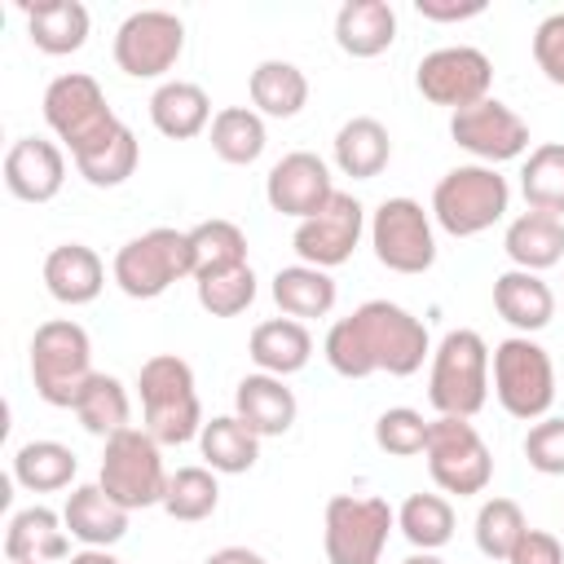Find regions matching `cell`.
<instances>
[{
	"label": "cell",
	"instance_id": "obj_1",
	"mask_svg": "<svg viewBox=\"0 0 564 564\" xmlns=\"http://www.w3.org/2000/svg\"><path fill=\"white\" fill-rule=\"evenodd\" d=\"M322 352L330 370L344 379H366L379 370L392 379H405L423 366V357H432V339L410 308L392 300H366L361 308H352L326 330Z\"/></svg>",
	"mask_w": 564,
	"mask_h": 564
},
{
	"label": "cell",
	"instance_id": "obj_2",
	"mask_svg": "<svg viewBox=\"0 0 564 564\" xmlns=\"http://www.w3.org/2000/svg\"><path fill=\"white\" fill-rule=\"evenodd\" d=\"M137 392H141V414L145 432L159 445H185L198 441L203 432V405L194 388V370L176 352H154L137 370Z\"/></svg>",
	"mask_w": 564,
	"mask_h": 564
},
{
	"label": "cell",
	"instance_id": "obj_3",
	"mask_svg": "<svg viewBox=\"0 0 564 564\" xmlns=\"http://www.w3.org/2000/svg\"><path fill=\"white\" fill-rule=\"evenodd\" d=\"M511 207V185L498 176V167L485 163H458L449 167L432 189V220L454 238H476L494 229Z\"/></svg>",
	"mask_w": 564,
	"mask_h": 564
},
{
	"label": "cell",
	"instance_id": "obj_4",
	"mask_svg": "<svg viewBox=\"0 0 564 564\" xmlns=\"http://www.w3.org/2000/svg\"><path fill=\"white\" fill-rule=\"evenodd\" d=\"M93 339L79 322L70 317H53L44 326H35L31 335V383L35 397L57 405V410H75L84 383L93 379Z\"/></svg>",
	"mask_w": 564,
	"mask_h": 564
},
{
	"label": "cell",
	"instance_id": "obj_5",
	"mask_svg": "<svg viewBox=\"0 0 564 564\" xmlns=\"http://www.w3.org/2000/svg\"><path fill=\"white\" fill-rule=\"evenodd\" d=\"M427 401L445 419H471L489 401V344L476 330H449L432 348Z\"/></svg>",
	"mask_w": 564,
	"mask_h": 564
},
{
	"label": "cell",
	"instance_id": "obj_6",
	"mask_svg": "<svg viewBox=\"0 0 564 564\" xmlns=\"http://www.w3.org/2000/svg\"><path fill=\"white\" fill-rule=\"evenodd\" d=\"M115 286L128 300H159L172 282L194 278V247H189V229H145L137 238H128L115 251L110 264Z\"/></svg>",
	"mask_w": 564,
	"mask_h": 564
},
{
	"label": "cell",
	"instance_id": "obj_7",
	"mask_svg": "<svg viewBox=\"0 0 564 564\" xmlns=\"http://www.w3.org/2000/svg\"><path fill=\"white\" fill-rule=\"evenodd\" d=\"M97 485L123 507V511H145L163 507L167 494V467H163V445L145 427H123L106 441L101 449V471Z\"/></svg>",
	"mask_w": 564,
	"mask_h": 564
},
{
	"label": "cell",
	"instance_id": "obj_8",
	"mask_svg": "<svg viewBox=\"0 0 564 564\" xmlns=\"http://www.w3.org/2000/svg\"><path fill=\"white\" fill-rule=\"evenodd\" d=\"M489 375H494V397L511 419L520 423L546 419L555 401V366H551V352L533 335L502 339L489 357Z\"/></svg>",
	"mask_w": 564,
	"mask_h": 564
},
{
	"label": "cell",
	"instance_id": "obj_9",
	"mask_svg": "<svg viewBox=\"0 0 564 564\" xmlns=\"http://www.w3.org/2000/svg\"><path fill=\"white\" fill-rule=\"evenodd\" d=\"M44 123L57 132V141L75 159V154L101 145L123 119L110 110V101H106V93L93 75L66 70L44 88Z\"/></svg>",
	"mask_w": 564,
	"mask_h": 564
},
{
	"label": "cell",
	"instance_id": "obj_10",
	"mask_svg": "<svg viewBox=\"0 0 564 564\" xmlns=\"http://www.w3.org/2000/svg\"><path fill=\"white\" fill-rule=\"evenodd\" d=\"M397 529V511L375 494H335L326 502L322 551L330 564H379L388 533Z\"/></svg>",
	"mask_w": 564,
	"mask_h": 564
},
{
	"label": "cell",
	"instance_id": "obj_11",
	"mask_svg": "<svg viewBox=\"0 0 564 564\" xmlns=\"http://www.w3.org/2000/svg\"><path fill=\"white\" fill-rule=\"evenodd\" d=\"M423 458L441 494L471 498V494H485L494 480V454L485 436L471 427V419H445V414L432 419Z\"/></svg>",
	"mask_w": 564,
	"mask_h": 564
},
{
	"label": "cell",
	"instance_id": "obj_12",
	"mask_svg": "<svg viewBox=\"0 0 564 564\" xmlns=\"http://www.w3.org/2000/svg\"><path fill=\"white\" fill-rule=\"evenodd\" d=\"M370 247L375 260L392 273H427L436 264V234H432V216L423 212V203L397 194L383 198L370 212Z\"/></svg>",
	"mask_w": 564,
	"mask_h": 564
},
{
	"label": "cell",
	"instance_id": "obj_13",
	"mask_svg": "<svg viewBox=\"0 0 564 564\" xmlns=\"http://www.w3.org/2000/svg\"><path fill=\"white\" fill-rule=\"evenodd\" d=\"M185 53V22L167 9H137L115 31V66L128 79H163Z\"/></svg>",
	"mask_w": 564,
	"mask_h": 564
},
{
	"label": "cell",
	"instance_id": "obj_14",
	"mask_svg": "<svg viewBox=\"0 0 564 564\" xmlns=\"http://www.w3.org/2000/svg\"><path fill=\"white\" fill-rule=\"evenodd\" d=\"M489 84H494V62L471 44L432 48V53H423V62L414 70V88L432 106H449V110H467V106L485 101Z\"/></svg>",
	"mask_w": 564,
	"mask_h": 564
},
{
	"label": "cell",
	"instance_id": "obj_15",
	"mask_svg": "<svg viewBox=\"0 0 564 564\" xmlns=\"http://www.w3.org/2000/svg\"><path fill=\"white\" fill-rule=\"evenodd\" d=\"M449 137H454V145H463L485 167L511 163L529 150V123L511 106H502L498 97H485L467 110H454L449 115Z\"/></svg>",
	"mask_w": 564,
	"mask_h": 564
},
{
	"label": "cell",
	"instance_id": "obj_16",
	"mask_svg": "<svg viewBox=\"0 0 564 564\" xmlns=\"http://www.w3.org/2000/svg\"><path fill=\"white\" fill-rule=\"evenodd\" d=\"M361 234H366V207L352 194L335 189L330 203L317 216H308V220L295 225L291 247H295L300 264H313V269H326L330 273L335 264H344L357 251Z\"/></svg>",
	"mask_w": 564,
	"mask_h": 564
},
{
	"label": "cell",
	"instance_id": "obj_17",
	"mask_svg": "<svg viewBox=\"0 0 564 564\" xmlns=\"http://www.w3.org/2000/svg\"><path fill=\"white\" fill-rule=\"evenodd\" d=\"M335 185H330V167L326 159H317L313 150H291L282 154L269 176H264V198L278 216H295V220H308L317 216L326 203H330Z\"/></svg>",
	"mask_w": 564,
	"mask_h": 564
},
{
	"label": "cell",
	"instance_id": "obj_18",
	"mask_svg": "<svg viewBox=\"0 0 564 564\" xmlns=\"http://www.w3.org/2000/svg\"><path fill=\"white\" fill-rule=\"evenodd\" d=\"M66 185V154L57 141L18 137L4 154V189L22 203H53Z\"/></svg>",
	"mask_w": 564,
	"mask_h": 564
},
{
	"label": "cell",
	"instance_id": "obj_19",
	"mask_svg": "<svg viewBox=\"0 0 564 564\" xmlns=\"http://www.w3.org/2000/svg\"><path fill=\"white\" fill-rule=\"evenodd\" d=\"M234 414L264 441V436L291 432L300 405H295V392L286 388V379L256 370V375H242L238 379V388H234Z\"/></svg>",
	"mask_w": 564,
	"mask_h": 564
},
{
	"label": "cell",
	"instance_id": "obj_20",
	"mask_svg": "<svg viewBox=\"0 0 564 564\" xmlns=\"http://www.w3.org/2000/svg\"><path fill=\"white\" fill-rule=\"evenodd\" d=\"M44 286L57 304H93L106 286V264L93 247L84 242H57L48 256H44Z\"/></svg>",
	"mask_w": 564,
	"mask_h": 564
},
{
	"label": "cell",
	"instance_id": "obj_21",
	"mask_svg": "<svg viewBox=\"0 0 564 564\" xmlns=\"http://www.w3.org/2000/svg\"><path fill=\"white\" fill-rule=\"evenodd\" d=\"M4 555H9V564H18V560H35V564L70 560L66 520L53 507H40V502L13 511L9 529H4Z\"/></svg>",
	"mask_w": 564,
	"mask_h": 564
},
{
	"label": "cell",
	"instance_id": "obj_22",
	"mask_svg": "<svg viewBox=\"0 0 564 564\" xmlns=\"http://www.w3.org/2000/svg\"><path fill=\"white\" fill-rule=\"evenodd\" d=\"M128 516L132 511H123L97 480L93 485H75L70 498H66V507H62L66 533L75 542H84V546H106V551L128 533Z\"/></svg>",
	"mask_w": 564,
	"mask_h": 564
},
{
	"label": "cell",
	"instance_id": "obj_23",
	"mask_svg": "<svg viewBox=\"0 0 564 564\" xmlns=\"http://www.w3.org/2000/svg\"><path fill=\"white\" fill-rule=\"evenodd\" d=\"M494 308L520 335H533V330L551 326V317H555V291L542 282V273L507 269V273L494 278Z\"/></svg>",
	"mask_w": 564,
	"mask_h": 564
},
{
	"label": "cell",
	"instance_id": "obj_24",
	"mask_svg": "<svg viewBox=\"0 0 564 564\" xmlns=\"http://www.w3.org/2000/svg\"><path fill=\"white\" fill-rule=\"evenodd\" d=\"M397 40V9L388 0H344L335 13V44L348 57H379Z\"/></svg>",
	"mask_w": 564,
	"mask_h": 564
},
{
	"label": "cell",
	"instance_id": "obj_25",
	"mask_svg": "<svg viewBox=\"0 0 564 564\" xmlns=\"http://www.w3.org/2000/svg\"><path fill=\"white\" fill-rule=\"evenodd\" d=\"M212 97L194 79H163L150 93V123L172 141L198 137L203 128H212Z\"/></svg>",
	"mask_w": 564,
	"mask_h": 564
},
{
	"label": "cell",
	"instance_id": "obj_26",
	"mask_svg": "<svg viewBox=\"0 0 564 564\" xmlns=\"http://www.w3.org/2000/svg\"><path fill=\"white\" fill-rule=\"evenodd\" d=\"M502 251L511 256L516 269H529V273H542V269H555L564 260V220L551 216V212H520L507 234H502Z\"/></svg>",
	"mask_w": 564,
	"mask_h": 564
},
{
	"label": "cell",
	"instance_id": "obj_27",
	"mask_svg": "<svg viewBox=\"0 0 564 564\" xmlns=\"http://www.w3.org/2000/svg\"><path fill=\"white\" fill-rule=\"evenodd\" d=\"M247 352H251V361H256L264 375L286 379V375H300V370L308 366V357H313V335H308V326L295 322V317H269V322H260V326L251 330Z\"/></svg>",
	"mask_w": 564,
	"mask_h": 564
},
{
	"label": "cell",
	"instance_id": "obj_28",
	"mask_svg": "<svg viewBox=\"0 0 564 564\" xmlns=\"http://www.w3.org/2000/svg\"><path fill=\"white\" fill-rule=\"evenodd\" d=\"M22 13H26L31 44L48 57L79 53L88 40V9L79 0H35V4H22Z\"/></svg>",
	"mask_w": 564,
	"mask_h": 564
},
{
	"label": "cell",
	"instance_id": "obj_29",
	"mask_svg": "<svg viewBox=\"0 0 564 564\" xmlns=\"http://www.w3.org/2000/svg\"><path fill=\"white\" fill-rule=\"evenodd\" d=\"M247 93H251V110L256 115H264V119H295L308 106V75L295 62L264 57L251 70Z\"/></svg>",
	"mask_w": 564,
	"mask_h": 564
},
{
	"label": "cell",
	"instance_id": "obj_30",
	"mask_svg": "<svg viewBox=\"0 0 564 564\" xmlns=\"http://www.w3.org/2000/svg\"><path fill=\"white\" fill-rule=\"evenodd\" d=\"M392 159V137L379 119L370 115H352L339 132H335V167L352 181H375Z\"/></svg>",
	"mask_w": 564,
	"mask_h": 564
},
{
	"label": "cell",
	"instance_id": "obj_31",
	"mask_svg": "<svg viewBox=\"0 0 564 564\" xmlns=\"http://www.w3.org/2000/svg\"><path fill=\"white\" fill-rule=\"evenodd\" d=\"M273 304L282 308V317H295V322H308V317H326L335 308V278L326 269H313V264H286L273 273Z\"/></svg>",
	"mask_w": 564,
	"mask_h": 564
},
{
	"label": "cell",
	"instance_id": "obj_32",
	"mask_svg": "<svg viewBox=\"0 0 564 564\" xmlns=\"http://www.w3.org/2000/svg\"><path fill=\"white\" fill-rule=\"evenodd\" d=\"M198 449L216 476H242L260 458V436L238 414H216L198 432Z\"/></svg>",
	"mask_w": 564,
	"mask_h": 564
},
{
	"label": "cell",
	"instance_id": "obj_33",
	"mask_svg": "<svg viewBox=\"0 0 564 564\" xmlns=\"http://www.w3.org/2000/svg\"><path fill=\"white\" fill-rule=\"evenodd\" d=\"M75 471H79V458L62 441H26L13 454V480L31 494H57L75 480Z\"/></svg>",
	"mask_w": 564,
	"mask_h": 564
},
{
	"label": "cell",
	"instance_id": "obj_34",
	"mask_svg": "<svg viewBox=\"0 0 564 564\" xmlns=\"http://www.w3.org/2000/svg\"><path fill=\"white\" fill-rule=\"evenodd\" d=\"M207 132H212V150L225 163H234V167H251L264 154V145H269L264 115H256L251 106H225V110H216V119H212Z\"/></svg>",
	"mask_w": 564,
	"mask_h": 564
},
{
	"label": "cell",
	"instance_id": "obj_35",
	"mask_svg": "<svg viewBox=\"0 0 564 564\" xmlns=\"http://www.w3.org/2000/svg\"><path fill=\"white\" fill-rule=\"evenodd\" d=\"M75 419L84 423V432H93V436L110 441L115 432L132 427V423H128V419H132L128 388H123L115 375H101V370H97V375L84 383L79 401H75Z\"/></svg>",
	"mask_w": 564,
	"mask_h": 564
},
{
	"label": "cell",
	"instance_id": "obj_36",
	"mask_svg": "<svg viewBox=\"0 0 564 564\" xmlns=\"http://www.w3.org/2000/svg\"><path fill=\"white\" fill-rule=\"evenodd\" d=\"M520 194L533 212H551L564 220V141H542L529 150L520 167Z\"/></svg>",
	"mask_w": 564,
	"mask_h": 564
},
{
	"label": "cell",
	"instance_id": "obj_37",
	"mask_svg": "<svg viewBox=\"0 0 564 564\" xmlns=\"http://www.w3.org/2000/svg\"><path fill=\"white\" fill-rule=\"evenodd\" d=\"M189 247H194V282L247 264V234L225 216L198 220L189 229Z\"/></svg>",
	"mask_w": 564,
	"mask_h": 564
},
{
	"label": "cell",
	"instance_id": "obj_38",
	"mask_svg": "<svg viewBox=\"0 0 564 564\" xmlns=\"http://www.w3.org/2000/svg\"><path fill=\"white\" fill-rule=\"evenodd\" d=\"M137 159H141V145H137L132 128L119 123L101 145L75 154V172H79L88 185H97V189H115V185H123V181L137 172Z\"/></svg>",
	"mask_w": 564,
	"mask_h": 564
},
{
	"label": "cell",
	"instance_id": "obj_39",
	"mask_svg": "<svg viewBox=\"0 0 564 564\" xmlns=\"http://www.w3.org/2000/svg\"><path fill=\"white\" fill-rule=\"evenodd\" d=\"M397 529L414 551H441L454 538V507L445 494H410L397 511Z\"/></svg>",
	"mask_w": 564,
	"mask_h": 564
},
{
	"label": "cell",
	"instance_id": "obj_40",
	"mask_svg": "<svg viewBox=\"0 0 564 564\" xmlns=\"http://www.w3.org/2000/svg\"><path fill=\"white\" fill-rule=\"evenodd\" d=\"M220 507V480L212 467H176L167 476V494H163V511L181 524H198Z\"/></svg>",
	"mask_w": 564,
	"mask_h": 564
},
{
	"label": "cell",
	"instance_id": "obj_41",
	"mask_svg": "<svg viewBox=\"0 0 564 564\" xmlns=\"http://www.w3.org/2000/svg\"><path fill=\"white\" fill-rule=\"evenodd\" d=\"M524 529H529V520H524L516 498H485L480 511H476V529H471L476 533V551L485 560H502L507 564L516 542L524 538Z\"/></svg>",
	"mask_w": 564,
	"mask_h": 564
},
{
	"label": "cell",
	"instance_id": "obj_42",
	"mask_svg": "<svg viewBox=\"0 0 564 564\" xmlns=\"http://www.w3.org/2000/svg\"><path fill=\"white\" fill-rule=\"evenodd\" d=\"M194 295L212 317H238V313H247L256 304V273H251V264H238V269L198 278Z\"/></svg>",
	"mask_w": 564,
	"mask_h": 564
},
{
	"label": "cell",
	"instance_id": "obj_43",
	"mask_svg": "<svg viewBox=\"0 0 564 564\" xmlns=\"http://www.w3.org/2000/svg\"><path fill=\"white\" fill-rule=\"evenodd\" d=\"M427 419L419 414V410H410V405H392V410H383L379 419H375V445L383 449V454H392V458H414V454H423V445H427Z\"/></svg>",
	"mask_w": 564,
	"mask_h": 564
},
{
	"label": "cell",
	"instance_id": "obj_44",
	"mask_svg": "<svg viewBox=\"0 0 564 564\" xmlns=\"http://www.w3.org/2000/svg\"><path fill=\"white\" fill-rule=\"evenodd\" d=\"M524 458L542 476H564V414H546L524 436Z\"/></svg>",
	"mask_w": 564,
	"mask_h": 564
},
{
	"label": "cell",
	"instance_id": "obj_45",
	"mask_svg": "<svg viewBox=\"0 0 564 564\" xmlns=\"http://www.w3.org/2000/svg\"><path fill=\"white\" fill-rule=\"evenodd\" d=\"M533 62L551 84L564 88V13H546L533 26Z\"/></svg>",
	"mask_w": 564,
	"mask_h": 564
},
{
	"label": "cell",
	"instance_id": "obj_46",
	"mask_svg": "<svg viewBox=\"0 0 564 564\" xmlns=\"http://www.w3.org/2000/svg\"><path fill=\"white\" fill-rule=\"evenodd\" d=\"M507 564H564L560 538L555 533H542V529H524V538L516 542V551H511Z\"/></svg>",
	"mask_w": 564,
	"mask_h": 564
},
{
	"label": "cell",
	"instance_id": "obj_47",
	"mask_svg": "<svg viewBox=\"0 0 564 564\" xmlns=\"http://www.w3.org/2000/svg\"><path fill=\"white\" fill-rule=\"evenodd\" d=\"M414 9L427 22H467L485 13V0H414Z\"/></svg>",
	"mask_w": 564,
	"mask_h": 564
},
{
	"label": "cell",
	"instance_id": "obj_48",
	"mask_svg": "<svg viewBox=\"0 0 564 564\" xmlns=\"http://www.w3.org/2000/svg\"><path fill=\"white\" fill-rule=\"evenodd\" d=\"M203 564H269L260 551H251V546H220V551H212Z\"/></svg>",
	"mask_w": 564,
	"mask_h": 564
},
{
	"label": "cell",
	"instance_id": "obj_49",
	"mask_svg": "<svg viewBox=\"0 0 564 564\" xmlns=\"http://www.w3.org/2000/svg\"><path fill=\"white\" fill-rule=\"evenodd\" d=\"M66 564H119V560H115L106 546H84V551H75Z\"/></svg>",
	"mask_w": 564,
	"mask_h": 564
},
{
	"label": "cell",
	"instance_id": "obj_50",
	"mask_svg": "<svg viewBox=\"0 0 564 564\" xmlns=\"http://www.w3.org/2000/svg\"><path fill=\"white\" fill-rule=\"evenodd\" d=\"M401 564H445V560H441L436 551H414V555H410V560H401Z\"/></svg>",
	"mask_w": 564,
	"mask_h": 564
},
{
	"label": "cell",
	"instance_id": "obj_51",
	"mask_svg": "<svg viewBox=\"0 0 564 564\" xmlns=\"http://www.w3.org/2000/svg\"><path fill=\"white\" fill-rule=\"evenodd\" d=\"M18 564H35V560H18Z\"/></svg>",
	"mask_w": 564,
	"mask_h": 564
}]
</instances>
